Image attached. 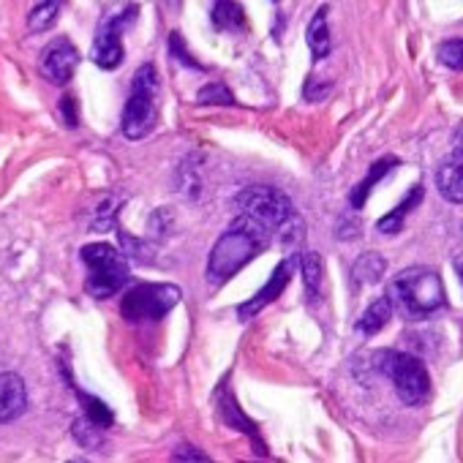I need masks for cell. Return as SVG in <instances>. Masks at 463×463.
Instances as JSON below:
<instances>
[{
  "label": "cell",
  "instance_id": "obj_1",
  "mask_svg": "<svg viewBox=\"0 0 463 463\" xmlns=\"http://www.w3.org/2000/svg\"><path fill=\"white\" fill-rule=\"evenodd\" d=\"M270 246V229L241 213L235 221L229 223V229L218 238V243L210 251L207 260V281L210 284H226L229 279H235L249 262H254L265 249Z\"/></svg>",
  "mask_w": 463,
  "mask_h": 463
},
{
  "label": "cell",
  "instance_id": "obj_2",
  "mask_svg": "<svg viewBox=\"0 0 463 463\" xmlns=\"http://www.w3.org/2000/svg\"><path fill=\"white\" fill-rule=\"evenodd\" d=\"M158 120V71L153 63L137 69L131 93L123 109V134L128 139H145Z\"/></svg>",
  "mask_w": 463,
  "mask_h": 463
},
{
  "label": "cell",
  "instance_id": "obj_3",
  "mask_svg": "<svg viewBox=\"0 0 463 463\" xmlns=\"http://www.w3.org/2000/svg\"><path fill=\"white\" fill-rule=\"evenodd\" d=\"M80 257L88 268L85 289L96 300H107V298L118 295L131 279L126 257L109 243H90L80 251Z\"/></svg>",
  "mask_w": 463,
  "mask_h": 463
},
{
  "label": "cell",
  "instance_id": "obj_4",
  "mask_svg": "<svg viewBox=\"0 0 463 463\" xmlns=\"http://www.w3.org/2000/svg\"><path fill=\"white\" fill-rule=\"evenodd\" d=\"M392 295L411 317H430L444 308V284L433 268H406L392 281Z\"/></svg>",
  "mask_w": 463,
  "mask_h": 463
},
{
  "label": "cell",
  "instance_id": "obj_5",
  "mask_svg": "<svg viewBox=\"0 0 463 463\" xmlns=\"http://www.w3.org/2000/svg\"><path fill=\"white\" fill-rule=\"evenodd\" d=\"M376 368L392 382L398 398L406 406H420L428 401L430 395V376L425 371V365L406 352H395V349H382L373 354Z\"/></svg>",
  "mask_w": 463,
  "mask_h": 463
},
{
  "label": "cell",
  "instance_id": "obj_6",
  "mask_svg": "<svg viewBox=\"0 0 463 463\" xmlns=\"http://www.w3.org/2000/svg\"><path fill=\"white\" fill-rule=\"evenodd\" d=\"M180 298L183 292L175 284H139L123 295L120 314L128 322H158L180 303Z\"/></svg>",
  "mask_w": 463,
  "mask_h": 463
},
{
  "label": "cell",
  "instance_id": "obj_7",
  "mask_svg": "<svg viewBox=\"0 0 463 463\" xmlns=\"http://www.w3.org/2000/svg\"><path fill=\"white\" fill-rule=\"evenodd\" d=\"M235 207L257 221H262L270 232L276 229H284L292 218H295V207H292V199L279 191V188H270V185H251V188H243L238 196H235Z\"/></svg>",
  "mask_w": 463,
  "mask_h": 463
},
{
  "label": "cell",
  "instance_id": "obj_8",
  "mask_svg": "<svg viewBox=\"0 0 463 463\" xmlns=\"http://www.w3.org/2000/svg\"><path fill=\"white\" fill-rule=\"evenodd\" d=\"M134 20H137V6L126 4L120 12L109 14V17L99 25L96 39H93V50H90V61H93L99 69L112 71V69H118V66L123 63L126 50H123V39H120V36H123V31H126Z\"/></svg>",
  "mask_w": 463,
  "mask_h": 463
},
{
  "label": "cell",
  "instance_id": "obj_9",
  "mask_svg": "<svg viewBox=\"0 0 463 463\" xmlns=\"http://www.w3.org/2000/svg\"><path fill=\"white\" fill-rule=\"evenodd\" d=\"M80 66V50L66 39H55L50 42L44 50H42V58H39V71L44 80H50L52 85H66L74 71Z\"/></svg>",
  "mask_w": 463,
  "mask_h": 463
},
{
  "label": "cell",
  "instance_id": "obj_10",
  "mask_svg": "<svg viewBox=\"0 0 463 463\" xmlns=\"http://www.w3.org/2000/svg\"><path fill=\"white\" fill-rule=\"evenodd\" d=\"M295 268H298V260L295 257H287L279 268H276V273H273V279L251 298V300H246L241 308H238V317L241 319H251L254 314H260L265 306H270L284 289H287V284L292 281V273H295Z\"/></svg>",
  "mask_w": 463,
  "mask_h": 463
},
{
  "label": "cell",
  "instance_id": "obj_11",
  "mask_svg": "<svg viewBox=\"0 0 463 463\" xmlns=\"http://www.w3.org/2000/svg\"><path fill=\"white\" fill-rule=\"evenodd\" d=\"M436 188L447 202L463 204V145H455L452 153L439 164Z\"/></svg>",
  "mask_w": 463,
  "mask_h": 463
},
{
  "label": "cell",
  "instance_id": "obj_12",
  "mask_svg": "<svg viewBox=\"0 0 463 463\" xmlns=\"http://www.w3.org/2000/svg\"><path fill=\"white\" fill-rule=\"evenodd\" d=\"M28 406V390L20 373H0V425L14 422Z\"/></svg>",
  "mask_w": 463,
  "mask_h": 463
},
{
  "label": "cell",
  "instance_id": "obj_13",
  "mask_svg": "<svg viewBox=\"0 0 463 463\" xmlns=\"http://www.w3.org/2000/svg\"><path fill=\"white\" fill-rule=\"evenodd\" d=\"M327 6H322L317 14H314V20L308 23V31H306V42H308V50H311V55L317 58V61H322V58H327L330 55V47H333V42H330V25H327Z\"/></svg>",
  "mask_w": 463,
  "mask_h": 463
},
{
  "label": "cell",
  "instance_id": "obj_14",
  "mask_svg": "<svg viewBox=\"0 0 463 463\" xmlns=\"http://www.w3.org/2000/svg\"><path fill=\"white\" fill-rule=\"evenodd\" d=\"M384 270H387V260L382 254H376V251H368V254H363L352 265V281L357 287H363V284H379L382 276H384Z\"/></svg>",
  "mask_w": 463,
  "mask_h": 463
},
{
  "label": "cell",
  "instance_id": "obj_15",
  "mask_svg": "<svg viewBox=\"0 0 463 463\" xmlns=\"http://www.w3.org/2000/svg\"><path fill=\"white\" fill-rule=\"evenodd\" d=\"M390 319H392V300H390V298H376V300L365 308V314L360 317L357 327H360V333H365V335H376Z\"/></svg>",
  "mask_w": 463,
  "mask_h": 463
},
{
  "label": "cell",
  "instance_id": "obj_16",
  "mask_svg": "<svg viewBox=\"0 0 463 463\" xmlns=\"http://www.w3.org/2000/svg\"><path fill=\"white\" fill-rule=\"evenodd\" d=\"M300 265H303V284H306V295H308V300H311V303H317V300H319V295H322V281H325V265H322V257H319L317 251H308V254H303Z\"/></svg>",
  "mask_w": 463,
  "mask_h": 463
},
{
  "label": "cell",
  "instance_id": "obj_17",
  "mask_svg": "<svg viewBox=\"0 0 463 463\" xmlns=\"http://www.w3.org/2000/svg\"><path fill=\"white\" fill-rule=\"evenodd\" d=\"M61 9H63V0H36V6H33L31 14H28V28H31L33 33L50 31V28L58 23Z\"/></svg>",
  "mask_w": 463,
  "mask_h": 463
},
{
  "label": "cell",
  "instance_id": "obj_18",
  "mask_svg": "<svg viewBox=\"0 0 463 463\" xmlns=\"http://www.w3.org/2000/svg\"><path fill=\"white\" fill-rule=\"evenodd\" d=\"M213 23L221 31H241L246 25V12L235 4V0H218L213 9Z\"/></svg>",
  "mask_w": 463,
  "mask_h": 463
},
{
  "label": "cell",
  "instance_id": "obj_19",
  "mask_svg": "<svg viewBox=\"0 0 463 463\" xmlns=\"http://www.w3.org/2000/svg\"><path fill=\"white\" fill-rule=\"evenodd\" d=\"M422 199V185H411V194L403 199V204H398L390 215H384L376 226H379V232H384V235H392V232H398L401 229V223H403V218H406V213H409V207L411 204H417Z\"/></svg>",
  "mask_w": 463,
  "mask_h": 463
},
{
  "label": "cell",
  "instance_id": "obj_20",
  "mask_svg": "<svg viewBox=\"0 0 463 463\" xmlns=\"http://www.w3.org/2000/svg\"><path fill=\"white\" fill-rule=\"evenodd\" d=\"M392 164H395L392 158H382V161H376V164H373V169L365 175V180L357 185V191H352V207H363V202H365L368 191H371V188H373V185L387 175V172H390V166H392Z\"/></svg>",
  "mask_w": 463,
  "mask_h": 463
},
{
  "label": "cell",
  "instance_id": "obj_21",
  "mask_svg": "<svg viewBox=\"0 0 463 463\" xmlns=\"http://www.w3.org/2000/svg\"><path fill=\"white\" fill-rule=\"evenodd\" d=\"M436 58H439V63H444L447 69H452V71H463V39L441 42V44H439V50H436Z\"/></svg>",
  "mask_w": 463,
  "mask_h": 463
},
{
  "label": "cell",
  "instance_id": "obj_22",
  "mask_svg": "<svg viewBox=\"0 0 463 463\" xmlns=\"http://www.w3.org/2000/svg\"><path fill=\"white\" fill-rule=\"evenodd\" d=\"M196 101H199V104H235V99H232V93H229L221 82L204 85V88L196 93Z\"/></svg>",
  "mask_w": 463,
  "mask_h": 463
},
{
  "label": "cell",
  "instance_id": "obj_23",
  "mask_svg": "<svg viewBox=\"0 0 463 463\" xmlns=\"http://www.w3.org/2000/svg\"><path fill=\"white\" fill-rule=\"evenodd\" d=\"M191 449H194V447H180V449L175 452V458H177V460H185V458H188V460H207V455L191 452Z\"/></svg>",
  "mask_w": 463,
  "mask_h": 463
},
{
  "label": "cell",
  "instance_id": "obj_24",
  "mask_svg": "<svg viewBox=\"0 0 463 463\" xmlns=\"http://www.w3.org/2000/svg\"><path fill=\"white\" fill-rule=\"evenodd\" d=\"M452 265H455V273H458V279H460V284H463V254H460V257H455V262H452Z\"/></svg>",
  "mask_w": 463,
  "mask_h": 463
},
{
  "label": "cell",
  "instance_id": "obj_25",
  "mask_svg": "<svg viewBox=\"0 0 463 463\" xmlns=\"http://www.w3.org/2000/svg\"><path fill=\"white\" fill-rule=\"evenodd\" d=\"M452 145H463V123H460V128L455 131V139H452Z\"/></svg>",
  "mask_w": 463,
  "mask_h": 463
}]
</instances>
